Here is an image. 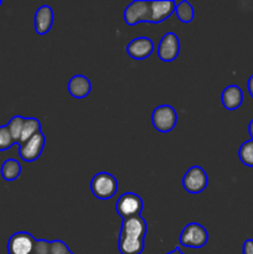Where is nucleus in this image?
<instances>
[{
  "label": "nucleus",
  "instance_id": "obj_20",
  "mask_svg": "<svg viewBox=\"0 0 253 254\" xmlns=\"http://www.w3.org/2000/svg\"><path fill=\"white\" fill-rule=\"evenodd\" d=\"M241 163L248 168H253V140L245 141L238 150Z\"/></svg>",
  "mask_w": 253,
  "mask_h": 254
},
{
  "label": "nucleus",
  "instance_id": "obj_2",
  "mask_svg": "<svg viewBox=\"0 0 253 254\" xmlns=\"http://www.w3.org/2000/svg\"><path fill=\"white\" fill-rule=\"evenodd\" d=\"M91 191L98 200H109L118 191V181L112 174L98 173L92 178Z\"/></svg>",
  "mask_w": 253,
  "mask_h": 254
},
{
  "label": "nucleus",
  "instance_id": "obj_3",
  "mask_svg": "<svg viewBox=\"0 0 253 254\" xmlns=\"http://www.w3.org/2000/svg\"><path fill=\"white\" fill-rule=\"evenodd\" d=\"M180 245L189 248H202L208 242V233L203 226L197 222H191L184 227L180 233Z\"/></svg>",
  "mask_w": 253,
  "mask_h": 254
},
{
  "label": "nucleus",
  "instance_id": "obj_13",
  "mask_svg": "<svg viewBox=\"0 0 253 254\" xmlns=\"http://www.w3.org/2000/svg\"><path fill=\"white\" fill-rule=\"evenodd\" d=\"M54 25V10L50 5H42L35 12L34 27L37 35H46Z\"/></svg>",
  "mask_w": 253,
  "mask_h": 254
},
{
  "label": "nucleus",
  "instance_id": "obj_7",
  "mask_svg": "<svg viewBox=\"0 0 253 254\" xmlns=\"http://www.w3.org/2000/svg\"><path fill=\"white\" fill-rule=\"evenodd\" d=\"M124 22L129 26H134L140 22H149L150 20V6L146 0L131 1L124 10Z\"/></svg>",
  "mask_w": 253,
  "mask_h": 254
},
{
  "label": "nucleus",
  "instance_id": "obj_17",
  "mask_svg": "<svg viewBox=\"0 0 253 254\" xmlns=\"http://www.w3.org/2000/svg\"><path fill=\"white\" fill-rule=\"evenodd\" d=\"M40 131H41V123H40L39 119L25 118L24 126H22V130H21V136H20L19 145L20 144L25 143V141H27L34 135H36V134L40 133Z\"/></svg>",
  "mask_w": 253,
  "mask_h": 254
},
{
  "label": "nucleus",
  "instance_id": "obj_12",
  "mask_svg": "<svg viewBox=\"0 0 253 254\" xmlns=\"http://www.w3.org/2000/svg\"><path fill=\"white\" fill-rule=\"evenodd\" d=\"M154 51V42L149 37L141 36L131 40L126 46V54L133 60H145L153 54Z\"/></svg>",
  "mask_w": 253,
  "mask_h": 254
},
{
  "label": "nucleus",
  "instance_id": "obj_9",
  "mask_svg": "<svg viewBox=\"0 0 253 254\" xmlns=\"http://www.w3.org/2000/svg\"><path fill=\"white\" fill-rule=\"evenodd\" d=\"M180 54V41L178 35L166 32L158 46V56L163 62H173Z\"/></svg>",
  "mask_w": 253,
  "mask_h": 254
},
{
  "label": "nucleus",
  "instance_id": "obj_24",
  "mask_svg": "<svg viewBox=\"0 0 253 254\" xmlns=\"http://www.w3.org/2000/svg\"><path fill=\"white\" fill-rule=\"evenodd\" d=\"M243 254H253V240H247L243 243L242 247Z\"/></svg>",
  "mask_w": 253,
  "mask_h": 254
},
{
  "label": "nucleus",
  "instance_id": "obj_22",
  "mask_svg": "<svg viewBox=\"0 0 253 254\" xmlns=\"http://www.w3.org/2000/svg\"><path fill=\"white\" fill-rule=\"evenodd\" d=\"M69 251L71 250L63 241L56 240L50 242V254H67Z\"/></svg>",
  "mask_w": 253,
  "mask_h": 254
},
{
  "label": "nucleus",
  "instance_id": "obj_18",
  "mask_svg": "<svg viewBox=\"0 0 253 254\" xmlns=\"http://www.w3.org/2000/svg\"><path fill=\"white\" fill-rule=\"evenodd\" d=\"M176 16L184 24H190L193 20V16H195V10H193L192 5L190 4L186 0H183L179 4H176Z\"/></svg>",
  "mask_w": 253,
  "mask_h": 254
},
{
  "label": "nucleus",
  "instance_id": "obj_10",
  "mask_svg": "<svg viewBox=\"0 0 253 254\" xmlns=\"http://www.w3.org/2000/svg\"><path fill=\"white\" fill-rule=\"evenodd\" d=\"M36 240L29 232H16L9 238V254H32Z\"/></svg>",
  "mask_w": 253,
  "mask_h": 254
},
{
  "label": "nucleus",
  "instance_id": "obj_27",
  "mask_svg": "<svg viewBox=\"0 0 253 254\" xmlns=\"http://www.w3.org/2000/svg\"><path fill=\"white\" fill-rule=\"evenodd\" d=\"M166 254H184L183 252H181V250L179 247H176L175 250H173L171 251V252H169V253H166Z\"/></svg>",
  "mask_w": 253,
  "mask_h": 254
},
{
  "label": "nucleus",
  "instance_id": "obj_15",
  "mask_svg": "<svg viewBox=\"0 0 253 254\" xmlns=\"http://www.w3.org/2000/svg\"><path fill=\"white\" fill-rule=\"evenodd\" d=\"M67 88H68V93L73 98L81 99L86 98L91 93L92 84L91 81L86 76H83V74H76V76L71 77Z\"/></svg>",
  "mask_w": 253,
  "mask_h": 254
},
{
  "label": "nucleus",
  "instance_id": "obj_5",
  "mask_svg": "<svg viewBox=\"0 0 253 254\" xmlns=\"http://www.w3.org/2000/svg\"><path fill=\"white\" fill-rule=\"evenodd\" d=\"M208 185V176L201 166L193 165L183 176V188L189 193L197 195L203 192Z\"/></svg>",
  "mask_w": 253,
  "mask_h": 254
},
{
  "label": "nucleus",
  "instance_id": "obj_16",
  "mask_svg": "<svg viewBox=\"0 0 253 254\" xmlns=\"http://www.w3.org/2000/svg\"><path fill=\"white\" fill-rule=\"evenodd\" d=\"M0 174L5 181H15L21 175V164L15 159H7L2 163Z\"/></svg>",
  "mask_w": 253,
  "mask_h": 254
},
{
  "label": "nucleus",
  "instance_id": "obj_14",
  "mask_svg": "<svg viewBox=\"0 0 253 254\" xmlns=\"http://www.w3.org/2000/svg\"><path fill=\"white\" fill-rule=\"evenodd\" d=\"M221 102L227 111H236L243 103L242 89L237 84H230L223 89L221 94Z\"/></svg>",
  "mask_w": 253,
  "mask_h": 254
},
{
  "label": "nucleus",
  "instance_id": "obj_28",
  "mask_svg": "<svg viewBox=\"0 0 253 254\" xmlns=\"http://www.w3.org/2000/svg\"><path fill=\"white\" fill-rule=\"evenodd\" d=\"M67 254H74L73 252H72V251H69V252L68 253H67Z\"/></svg>",
  "mask_w": 253,
  "mask_h": 254
},
{
  "label": "nucleus",
  "instance_id": "obj_11",
  "mask_svg": "<svg viewBox=\"0 0 253 254\" xmlns=\"http://www.w3.org/2000/svg\"><path fill=\"white\" fill-rule=\"evenodd\" d=\"M150 6V24H160L175 12L176 2L173 0H154L149 1Z\"/></svg>",
  "mask_w": 253,
  "mask_h": 254
},
{
  "label": "nucleus",
  "instance_id": "obj_1",
  "mask_svg": "<svg viewBox=\"0 0 253 254\" xmlns=\"http://www.w3.org/2000/svg\"><path fill=\"white\" fill-rule=\"evenodd\" d=\"M146 231L148 225L141 215L124 218L118 240L119 253L141 254L145 247Z\"/></svg>",
  "mask_w": 253,
  "mask_h": 254
},
{
  "label": "nucleus",
  "instance_id": "obj_25",
  "mask_svg": "<svg viewBox=\"0 0 253 254\" xmlns=\"http://www.w3.org/2000/svg\"><path fill=\"white\" fill-rule=\"evenodd\" d=\"M247 88H248V92H250L251 97H252V98H253V74L250 77V79H248Z\"/></svg>",
  "mask_w": 253,
  "mask_h": 254
},
{
  "label": "nucleus",
  "instance_id": "obj_21",
  "mask_svg": "<svg viewBox=\"0 0 253 254\" xmlns=\"http://www.w3.org/2000/svg\"><path fill=\"white\" fill-rule=\"evenodd\" d=\"M14 144H16L14 141V139L11 138L9 133V129L6 126L0 127V151H5L7 149L11 148Z\"/></svg>",
  "mask_w": 253,
  "mask_h": 254
},
{
  "label": "nucleus",
  "instance_id": "obj_23",
  "mask_svg": "<svg viewBox=\"0 0 253 254\" xmlns=\"http://www.w3.org/2000/svg\"><path fill=\"white\" fill-rule=\"evenodd\" d=\"M32 254H50V242L46 240H36Z\"/></svg>",
  "mask_w": 253,
  "mask_h": 254
},
{
  "label": "nucleus",
  "instance_id": "obj_6",
  "mask_svg": "<svg viewBox=\"0 0 253 254\" xmlns=\"http://www.w3.org/2000/svg\"><path fill=\"white\" fill-rule=\"evenodd\" d=\"M116 211L123 220L139 216L143 211V200L138 193L126 192L117 200Z\"/></svg>",
  "mask_w": 253,
  "mask_h": 254
},
{
  "label": "nucleus",
  "instance_id": "obj_4",
  "mask_svg": "<svg viewBox=\"0 0 253 254\" xmlns=\"http://www.w3.org/2000/svg\"><path fill=\"white\" fill-rule=\"evenodd\" d=\"M151 123L154 128L160 133H169L175 128L178 123V113L174 107L169 104H161L153 111Z\"/></svg>",
  "mask_w": 253,
  "mask_h": 254
},
{
  "label": "nucleus",
  "instance_id": "obj_26",
  "mask_svg": "<svg viewBox=\"0 0 253 254\" xmlns=\"http://www.w3.org/2000/svg\"><path fill=\"white\" fill-rule=\"evenodd\" d=\"M248 133H250L251 138H252L253 140V119L250 122V124H248Z\"/></svg>",
  "mask_w": 253,
  "mask_h": 254
},
{
  "label": "nucleus",
  "instance_id": "obj_29",
  "mask_svg": "<svg viewBox=\"0 0 253 254\" xmlns=\"http://www.w3.org/2000/svg\"><path fill=\"white\" fill-rule=\"evenodd\" d=\"M1 4H2V2H1V1H0V5H1Z\"/></svg>",
  "mask_w": 253,
  "mask_h": 254
},
{
  "label": "nucleus",
  "instance_id": "obj_8",
  "mask_svg": "<svg viewBox=\"0 0 253 254\" xmlns=\"http://www.w3.org/2000/svg\"><path fill=\"white\" fill-rule=\"evenodd\" d=\"M45 144H46L45 134L42 133V131H40V133H37L36 135L30 138L27 141L20 144L19 145L20 158H21L24 161H26V163L36 161L37 159L41 156L42 150H44L45 148Z\"/></svg>",
  "mask_w": 253,
  "mask_h": 254
},
{
  "label": "nucleus",
  "instance_id": "obj_19",
  "mask_svg": "<svg viewBox=\"0 0 253 254\" xmlns=\"http://www.w3.org/2000/svg\"><path fill=\"white\" fill-rule=\"evenodd\" d=\"M24 121H25L24 117L15 116V117H12V118L9 121V123L6 124L7 129H9L10 135H11V138L14 139V141L16 144H19V141H20V136H21V130H22V126H24Z\"/></svg>",
  "mask_w": 253,
  "mask_h": 254
}]
</instances>
